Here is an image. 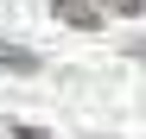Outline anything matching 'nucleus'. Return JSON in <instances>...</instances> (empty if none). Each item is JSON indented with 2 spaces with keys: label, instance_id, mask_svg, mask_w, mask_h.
<instances>
[{
  "label": "nucleus",
  "instance_id": "f257e3e1",
  "mask_svg": "<svg viewBox=\"0 0 146 139\" xmlns=\"http://www.w3.org/2000/svg\"><path fill=\"white\" fill-rule=\"evenodd\" d=\"M51 13L64 19V26H76V32H95V26H102V7H95V0H51Z\"/></svg>",
  "mask_w": 146,
  "mask_h": 139
},
{
  "label": "nucleus",
  "instance_id": "f03ea898",
  "mask_svg": "<svg viewBox=\"0 0 146 139\" xmlns=\"http://www.w3.org/2000/svg\"><path fill=\"white\" fill-rule=\"evenodd\" d=\"M0 70H13V76H32V70H38V57L26 51V44H0Z\"/></svg>",
  "mask_w": 146,
  "mask_h": 139
},
{
  "label": "nucleus",
  "instance_id": "7ed1b4c3",
  "mask_svg": "<svg viewBox=\"0 0 146 139\" xmlns=\"http://www.w3.org/2000/svg\"><path fill=\"white\" fill-rule=\"evenodd\" d=\"M95 7H102V13H127V19H133V13H146V0H95Z\"/></svg>",
  "mask_w": 146,
  "mask_h": 139
},
{
  "label": "nucleus",
  "instance_id": "20e7f679",
  "mask_svg": "<svg viewBox=\"0 0 146 139\" xmlns=\"http://www.w3.org/2000/svg\"><path fill=\"white\" fill-rule=\"evenodd\" d=\"M7 133H13V139H51V133H44V127H26V120H13Z\"/></svg>",
  "mask_w": 146,
  "mask_h": 139
}]
</instances>
